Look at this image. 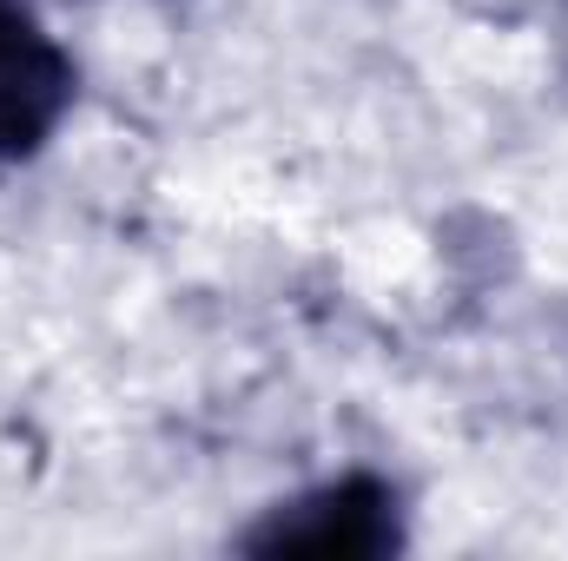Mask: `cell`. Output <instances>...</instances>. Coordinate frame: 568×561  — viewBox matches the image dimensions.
Masks as SVG:
<instances>
[{
    "instance_id": "cell-1",
    "label": "cell",
    "mask_w": 568,
    "mask_h": 561,
    "mask_svg": "<svg viewBox=\"0 0 568 561\" xmlns=\"http://www.w3.org/2000/svg\"><path fill=\"white\" fill-rule=\"evenodd\" d=\"M245 555H317V561H377L404 549V502L384 476L351 469L337 482H317L304 496H291L278 509H265V522H252L239 536Z\"/></svg>"
},
{
    "instance_id": "cell-2",
    "label": "cell",
    "mask_w": 568,
    "mask_h": 561,
    "mask_svg": "<svg viewBox=\"0 0 568 561\" xmlns=\"http://www.w3.org/2000/svg\"><path fill=\"white\" fill-rule=\"evenodd\" d=\"M80 73L67 47L13 0H0V165L33 159L73 113Z\"/></svg>"
}]
</instances>
